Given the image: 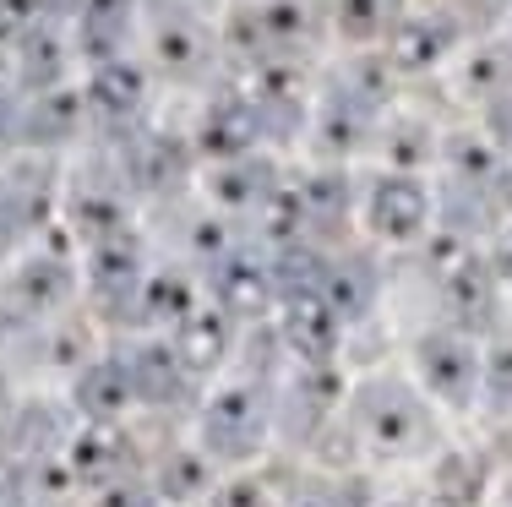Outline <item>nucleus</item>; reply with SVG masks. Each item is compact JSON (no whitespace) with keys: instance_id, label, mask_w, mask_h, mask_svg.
I'll use <instances>...</instances> for the list:
<instances>
[{"instance_id":"1","label":"nucleus","mask_w":512,"mask_h":507,"mask_svg":"<svg viewBox=\"0 0 512 507\" xmlns=\"http://www.w3.org/2000/svg\"><path fill=\"white\" fill-rule=\"evenodd\" d=\"M349 426H355L360 448L382 464H409L436 448V415L431 398L404 377H376L355 388L349 398Z\"/></svg>"},{"instance_id":"2","label":"nucleus","mask_w":512,"mask_h":507,"mask_svg":"<svg viewBox=\"0 0 512 507\" xmlns=\"http://www.w3.org/2000/svg\"><path fill=\"white\" fill-rule=\"evenodd\" d=\"M480 377H485V360L463 328H436V333L414 338V388L431 404L474 409L480 404Z\"/></svg>"},{"instance_id":"3","label":"nucleus","mask_w":512,"mask_h":507,"mask_svg":"<svg viewBox=\"0 0 512 507\" xmlns=\"http://www.w3.org/2000/svg\"><path fill=\"white\" fill-rule=\"evenodd\" d=\"M267 426H273V415H267L256 382H235V388H224L207 404V442H213V453L229 458V464H240V458H251L262 448Z\"/></svg>"},{"instance_id":"4","label":"nucleus","mask_w":512,"mask_h":507,"mask_svg":"<svg viewBox=\"0 0 512 507\" xmlns=\"http://www.w3.org/2000/svg\"><path fill=\"white\" fill-rule=\"evenodd\" d=\"M365 224L387 246H409L431 224V197H425V186L414 175H382L371 186V202H365Z\"/></svg>"},{"instance_id":"5","label":"nucleus","mask_w":512,"mask_h":507,"mask_svg":"<svg viewBox=\"0 0 512 507\" xmlns=\"http://www.w3.org/2000/svg\"><path fill=\"white\" fill-rule=\"evenodd\" d=\"M284 349H295L306 366H327L338 349V311L316 289H295L284 300Z\"/></svg>"},{"instance_id":"6","label":"nucleus","mask_w":512,"mask_h":507,"mask_svg":"<svg viewBox=\"0 0 512 507\" xmlns=\"http://www.w3.org/2000/svg\"><path fill=\"white\" fill-rule=\"evenodd\" d=\"M289 507H338V502H333V491H316V486H306V491H300V497L289 502Z\"/></svg>"},{"instance_id":"7","label":"nucleus","mask_w":512,"mask_h":507,"mask_svg":"<svg viewBox=\"0 0 512 507\" xmlns=\"http://www.w3.org/2000/svg\"><path fill=\"white\" fill-rule=\"evenodd\" d=\"M387 507H442L431 497V491H425V497H398V502H387Z\"/></svg>"}]
</instances>
